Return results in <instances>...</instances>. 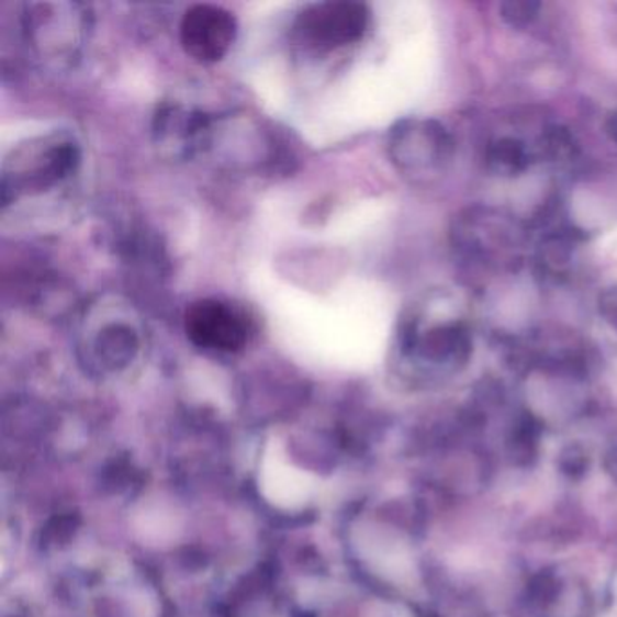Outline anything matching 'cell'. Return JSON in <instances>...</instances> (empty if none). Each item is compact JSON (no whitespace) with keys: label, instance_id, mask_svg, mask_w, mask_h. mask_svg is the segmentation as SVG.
<instances>
[{"label":"cell","instance_id":"obj_1","mask_svg":"<svg viewBox=\"0 0 617 617\" xmlns=\"http://www.w3.org/2000/svg\"><path fill=\"white\" fill-rule=\"evenodd\" d=\"M370 26V11L359 2H321L299 15L295 32L315 52H334L356 44Z\"/></svg>","mask_w":617,"mask_h":617},{"label":"cell","instance_id":"obj_2","mask_svg":"<svg viewBox=\"0 0 617 617\" xmlns=\"http://www.w3.org/2000/svg\"><path fill=\"white\" fill-rule=\"evenodd\" d=\"M80 164V149L69 139L44 142V147H32L15 161L13 170H5L2 181L4 205L10 195L21 192L44 191L71 176Z\"/></svg>","mask_w":617,"mask_h":617},{"label":"cell","instance_id":"obj_3","mask_svg":"<svg viewBox=\"0 0 617 617\" xmlns=\"http://www.w3.org/2000/svg\"><path fill=\"white\" fill-rule=\"evenodd\" d=\"M186 334L198 348L232 354L247 345L250 319L225 301L201 299L187 308Z\"/></svg>","mask_w":617,"mask_h":617},{"label":"cell","instance_id":"obj_4","mask_svg":"<svg viewBox=\"0 0 617 617\" xmlns=\"http://www.w3.org/2000/svg\"><path fill=\"white\" fill-rule=\"evenodd\" d=\"M236 36V19L220 5H192L181 19V46L198 63H220L231 52Z\"/></svg>","mask_w":617,"mask_h":617},{"label":"cell","instance_id":"obj_5","mask_svg":"<svg viewBox=\"0 0 617 617\" xmlns=\"http://www.w3.org/2000/svg\"><path fill=\"white\" fill-rule=\"evenodd\" d=\"M451 149L449 134L435 122H404L391 138L393 156L404 169L433 167L446 160Z\"/></svg>","mask_w":617,"mask_h":617},{"label":"cell","instance_id":"obj_6","mask_svg":"<svg viewBox=\"0 0 617 617\" xmlns=\"http://www.w3.org/2000/svg\"><path fill=\"white\" fill-rule=\"evenodd\" d=\"M259 482L262 494L284 509H295L306 504L315 491L314 479L289 462L283 449L278 448L265 451Z\"/></svg>","mask_w":617,"mask_h":617},{"label":"cell","instance_id":"obj_7","mask_svg":"<svg viewBox=\"0 0 617 617\" xmlns=\"http://www.w3.org/2000/svg\"><path fill=\"white\" fill-rule=\"evenodd\" d=\"M138 332L127 323L103 325L94 337L98 354L111 362L131 359L134 351L138 350Z\"/></svg>","mask_w":617,"mask_h":617},{"label":"cell","instance_id":"obj_8","mask_svg":"<svg viewBox=\"0 0 617 617\" xmlns=\"http://www.w3.org/2000/svg\"><path fill=\"white\" fill-rule=\"evenodd\" d=\"M487 164L498 175H518L529 167V153L520 142L502 138L489 145Z\"/></svg>","mask_w":617,"mask_h":617},{"label":"cell","instance_id":"obj_9","mask_svg":"<svg viewBox=\"0 0 617 617\" xmlns=\"http://www.w3.org/2000/svg\"><path fill=\"white\" fill-rule=\"evenodd\" d=\"M538 11H540V4L538 2H530V0H525V2H505V4H502V19L511 26L524 27L535 21L536 16H538Z\"/></svg>","mask_w":617,"mask_h":617},{"label":"cell","instance_id":"obj_10","mask_svg":"<svg viewBox=\"0 0 617 617\" xmlns=\"http://www.w3.org/2000/svg\"><path fill=\"white\" fill-rule=\"evenodd\" d=\"M599 312L617 329V289L608 290L599 299Z\"/></svg>","mask_w":617,"mask_h":617},{"label":"cell","instance_id":"obj_11","mask_svg":"<svg viewBox=\"0 0 617 617\" xmlns=\"http://www.w3.org/2000/svg\"><path fill=\"white\" fill-rule=\"evenodd\" d=\"M607 133L617 144V113H614L607 122Z\"/></svg>","mask_w":617,"mask_h":617}]
</instances>
